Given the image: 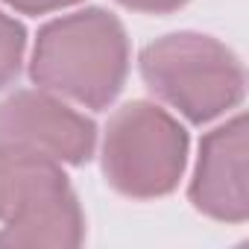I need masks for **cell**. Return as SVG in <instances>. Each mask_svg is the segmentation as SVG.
<instances>
[{
  "label": "cell",
  "mask_w": 249,
  "mask_h": 249,
  "mask_svg": "<svg viewBox=\"0 0 249 249\" xmlns=\"http://www.w3.org/2000/svg\"><path fill=\"white\" fill-rule=\"evenodd\" d=\"M120 6H126L132 12H147V15H164V12H176L182 9L188 0H117Z\"/></svg>",
  "instance_id": "9"
},
{
  "label": "cell",
  "mask_w": 249,
  "mask_h": 249,
  "mask_svg": "<svg viewBox=\"0 0 249 249\" xmlns=\"http://www.w3.org/2000/svg\"><path fill=\"white\" fill-rule=\"evenodd\" d=\"M147 88L191 123H211L243 100L246 73L223 41L202 33H170L141 50Z\"/></svg>",
  "instance_id": "3"
},
{
  "label": "cell",
  "mask_w": 249,
  "mask_h": 249,
  "mask_svg": "<svg viewBox=\"0 0 249 249\" xmlns=\"http://www.w3.org/2000/svg\"><path fill=\"white\" fill-rule=\"evenodd\" d=\"M188 161V132L156 103L120 106L103 138V176L129 199H159L176 191Z\"/></svg>",
  "instance_id": "4"
},
{
  "label": "cell",
  "mask_w": 249,
  "mask_h": 249,
  "mask_svg": "<svg viewBox=\"0 0 249 249\" xmlns=\"http://www.w3.org/2000/svg\"><path fill=\"white\" fill-rule=\"evenodd\" d=\"M27 50V30L6 12H0V88L18 79Z\"/></svg>",
  "instance_id": "7"
},
{
  "label": "cell",
  "mask_w": 249,
  "mask_h": 249,
  "mask_svg": "<svg viewBox=\"0 0 249 249\" xmlns=\"http://www.w3.org/2000/svg\"><path fill=\"white\" fill-rule=\"evenodd\" d=\"M0 246H79L85 240V217L62 161L0 147Z\"/></svg>",
  "instance_id": "2"
},
{
  "label": "cell",
  "mask_w": 249,
  "mask_h": 249,
  "mask_svg": "<svg viewBox=\"0 0 249 249\" xmlns=\"http://www.w3.org/2000/svg\"><path fill=\"white\" fill-rule=\"evenodd\" d=\"M194 208L220 223L249 220L246 188V117L237 114L199 141L194 179L188 188Z\"/></svg>",
  "instance_id": "6"
},
{
  "label": "cell",
  "mask_w": 249,
  "mask_h": 249,
  "mask_svg": "<svg viewBox=\"0 0 249 249\" xmlns=\"http://www.w3.org/2000/svg\"><path fill=\"white\" fill-rule=\"evenodd\" d=\"M3 3L12 6L15 12H24V15H47V12L65 9V6L82 3V0H3Z\"/></svg>",
  "instance_id": "8"
},
{
  "label": "cell",
  "mask_w": 249,
  "mask_h": 249,
  "mask_svg": "<svg viewBox=\"0 0 249 249\" xmlns=\"http://www.w3.org/2000/svg\"><path fill=\"white\" fill-rule=\"evenodd\" d=\"M126 73V30L100 6L62 15L38 30L30 76L41 91L88 108H106L123 91Z\"/></svg>",
  "instance_id": "1"
},
{
  "label": "cell",
  "mask_w": 249,
  "mask_h": 249,
  "mask_svg": "<svg viewBox=\"0 0 249 249\" xmlns=\"http://www.w3.org/2000/svg\"><path fill=\"white\" fill-rule=\"evenodd\" d=\"M0 147L85 164L97 147V126L50 91H15L0 103Z\"/></svg>",
  "instance_id": "5"
}]
</instances>
